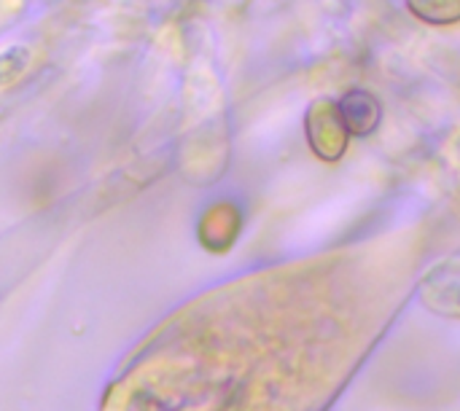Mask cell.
Listing matches in <instances>:
<instances>
[{"mask_svg":"<svg viewBox=\"0 0 460 411\" xmlns=\"http://www.w3.org/2000/svg\"><path fill=\"white\" fill-rule=\"evenodd\" d=\"M307 132H310V143L313 148L323 156V159H340L345 145H348V129L340 118V110L337 105H329L326 100L318 102L313 110H310V124H307Z\"/></svg>","mask_w":460,"mask_h":411,"instance_id":"6da1fadb","label":"cell"},{"mask_svg":"<svg viewBox=\"0 0 460 411\" xmlns=\"http://www.w3.org/2000/svg\"><path fill=\"white\" fill-rule=\"evenodd\" d=\"M423 299L426 304L439 312V315H450L460 318V264L458 267H442L437 269L423 288Z\"/></svg>","mask_w":460,"mask_h":411,"instance_id":"7a4b0ae2","label":"cell"},{"mask_svg":"<svg viewBox=\"0 0 460 411\" xmlns=\"http://www.w3.org/2000/svg\"><path fill=\"white\" fill-rule=\"evenodd\" d=\"M340 118L348 129V135H369L377 129L380 121V102L367 94V92H350L342 97V102L337 105Z\"/></svg>","mask_w":460,"mask_h":411,"instance_id":"3957f363","label":"cell"}]
</instances>
